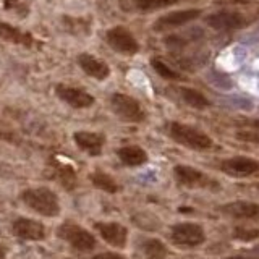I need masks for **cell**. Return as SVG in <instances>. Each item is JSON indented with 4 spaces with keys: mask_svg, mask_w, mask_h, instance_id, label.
Listing matches in <instances>:
<instances>
[{
    "mask_svg": "<svg viewBox=\"0 0 259 259\" xmlns=\"http://www.w3.org/2000/svg\"><path fill=\"white\" fill-rule=\"evenodd\" d=\"M89 180H91V183L97 190H102L110 194H115L118 191V183L115 182V178L109 174L102 172V170H96V172H93L89 175Z\"/></svg>",
    "mask_w": 259,
    "mask_h": 259,
    "instance_id": "23",
    "label": "cell"
},
{
    "mask_svg": "<svg viewBox=\"0 0 259 259\" xmlns=\"http://www.w3.org/2000/svg\"><path fill=\"white\" fill-rule=\"evenodd\" d=\"M221 170L230 177L243 178V177H249V175L259 172V162L251 157L237 156V157H230V159L222 160Z\"/></svg>",
    "mask_w": 259,
    "mask_h": 259,
    "instance_id": "11",
    "label": "cell"
},
{
    "mask_svg": "<svg viewBox=\"0 0 259 259\" xmlns=\"http://www.w3.org/2000/svg\"><path fill=\"white\" fill-rule=\"evenodd\" d=\"M151 67L154 68V71H156L160 78H164V79H168V81H182L183 79L182 73H178L174 68H170L164 60L157 59V57L151 59Z\"/></svg>",
    "mask_w": 259,
    "mask_h": 259,
    "instance_id": "24",
    "label": "cell"
},
{
    "mask_svg": "<svg viewBox=\"0 0 259 259\" xmlns=\"http://www.w3.org/2000/svg\"><path fill=\"white\" fill-rule=\"evenodd\" d=\"M93 259H126L125 256H121L118 253H113V251H107V253H99L96 254Z\"/></svg>",
    "mask_w": 259,
    "mask_h": 259,
    "instance_id": "29",
    "label": "cell"
},
{
    "mask_svg": "<svg viewBox=\"0 0 259 259\" xmlns=\"http://www.w3.org/2000/svg\"><path fill=\"white\" fill-rule=\"evenodd\" d=\"M204 21L209 28L221 31V32L241 29L249 23V20L245 15L240 12H233V10H221L215 13H210L206 16Z\"/></svg>",
    "mask_w": 259,
    "mask_h": 259,
    "instance_id": "7",
    "label": "cell"
},
{
    "mask_svg": "<svg viewBox=\"0 0 259 259\" xmlns=\"http://www.w3.org/2000/svg\"><path fill=\"white\" fill-rule=\"evenodd\" d=\"M178 93H180V99L185 102V104H188L190 107L193 109H198V110H202V109H207L210 102L207 97L196 91V89H191V88H180L178 89Z\"/></svg>",
    "mask_w": 259,
    "mask_h": 259,
    "instance_id": "21",
    "label": "cell"
},
{
    "mask_svg": "<svg viewBox=\"0 0 259 259\" xmlns=\"http://www.w3.org/2000/svg\"><path fill=\"white\" fill-rule=\"evenodd\" d=\"M172 241L180 246H198L204 243L206 235L202 227L193 222H182L172 227Z\"/></svg>",
    "mask_w": 259,
    "mask_h": 259,
    "instance_id": "10",
    "label": "cell"
},
{
    "mask_svg": "<svg viewBox=\"0 0 259 259\" xmlns=\"http://www.w3.org/2000/svg\"><path fill=\"white\" fill-rule=\"evenodd\" d=\"M227 259H256V257H248V256H230Z\"/></svg>",
    "mask_w": 259,
    "mask_h": 259,
    "instance_id": "31",
    "label": "cell"
},
{
    "mask_svg": "<svg viewBox=\"0 0 259 259\" xmlns=\"http://www.w3.org/2000/svg\"><path fill=\"white\" fill-rule=\"evenodd\" d=\"M141 251L146 259H167L168 249L157 238H146L141 243Z\"/></svg>",
    "mask_w": 259,
    "mask_h": 259,
    "instance_id": "22",
    "label": "cell"
},
{
    "mask_svg": "<svg viewBox=\"0 0 259 259\" xmlns=\"http://www.w3.org/2000/svg\"><path fill=\"white\" fill-rule=\"evenodd\" d=\"M248 125H249V126H253V128H256V130H259V120H249V121H248Z\"/></svg>",
    "mask_w": 259,
    "mask_h": 259,
    "instance_id": "30",
    "label": "cell"
},
{
    "mask_svg": "<svg viewBox=\"0 0 259 259\" xmlns=\"http://www.w3.org/2000/svg\"><path fill=\"white\" fill-rule=\"evenodd\" d=\"M168 136L178 144L193 151H207L212 148V138L201 130L191 125L182 123V121H172L168 123Z\"/></svg>",
    "mask_w": 259,
    "mask_h": 259,
    "instance_id": "2",
    "label": "cell"
},
{
    "mask_svg": "<svg viewBox=\"0 0 259 259\" xmlns=\"http://www.w3.org/2000/svg\"><path fill=\"white\" fill-rule=\"evenodd\" d=\"M233 237L241 241H251L259 238V230L256 229H245V227H237L233 232Z\"/></svg>",
    "mask_w": 259,
    "mask_h": 259,
    "instance_id": "26",
    "label": "cell"
},
{
    "mask_svg": "<svg viewBox=\"0 0 259 259\" xmlns=\"http://www.w3.org/2000/svg\"><path fill=\"white\" fill-rule=\"evenodd\" d=\"M174 177L178 185L186 186V188H210V186H217L212 178L202 174L201 170L183 164L174 167Z\"/></svg>",
    "mask_w": 259,
    "mask_h": 259,
    "instance_id": "9",
    "label": "cell"
},
{
    "mask_svg": "<svg viewBox=\"0 0 259 259\" xmlns=\"http://www.w3.org/2000/svg\"><path fill=\"white\" fill-rule=\"evenodd\" d=\"M57 237L62 238L63 241H67L73 249L83 251V253L96 248L94 235L91 232H88L86 229H83V227L71 224V222L62 224L59 229H57Z\"/></svg>",
    "mask_w": 259,
    "mask_h": 259,
    "instance_id": "4",
    "label": "cell"
},
{
    "mask_svg": "<svg viewBox=\"0 0 259 259\" xmlns=\"http://www.w3.org/2000/svg\"><path fill=\"white\" fill-rule=\"evenodd\" d=\"M4 7H5V10L16 12L18 15H23V16L28 13V7L21 4L20 0H4Z\"/></svg>",
    "mask_w": 259,
    "mask_h": 259,
    "instance_id": "27",
    "label": "cell"
},
{
    "mask_svg": "<svg viewBox=\"0 0 259 259\" xmlns=\"http://www.w3.org/2000/svg\"><path fill=\"white\" fill-rule=\"evenodd\" d=\"M237 138H238L240 141L259 144V133L257 132H238L237 133Z\"/></svg>",
    "mask_w": 259,
    "mask_h": 259,
    "instance_id": "28",
    "label": "cell"
},
{
    "mask_svg": "<svg viewBox=\"0 0 259 259\" xmlns=\"http://www.w3.org/2000/svg\"><path fill=\"white\" fill-rule=\"evenodd\" d=\"M105 42L113 52L121 55H135L140 52V42L125 26H113L105 31Z\"/></svg>",
    "mask_w": 259,
    "mask_h": 259,
    "instance_id": "5",
    "label": "cell"
},
{
    "mask_svg": "<svg viewBox=\"0 0 259 259\" xmlns=\"http://www.w3.org/2000/svg\"><path fill=\"white\" fill-rule=\"evenodd\" d=\"M73 141H75L79 151L89 154L91 157H97L102 154L104 144H105V136L102 133L84 132V130H81V132L73 133Z\"/></svg>",
    "mask_w": 259,
    "mask_h": 259,
    "instance_id": "16",
    "label": "cell"
},
{
    "mask_svg": "<svg viewBox=\"0 0 259 259\" xmlns=\"http://www.w3.org/2000/svg\"><path fill=\"white\" fill-rule=\"evenodd\" d=\"M20 198L24 202V206L42 217H57L62 210L57 193L47 186L26 188L20 194Z\"/></svg>",
    "mask_w": 259,
    "mask_h": 259,
    "instance_id": "1",
    "label": "cell"
},
{
    "mask_svg": "<svg viewBox=\"0 0 259 259\" xmlns=\"http://www.w3.org/2000/svg\"><path fill=\"white\" fill-rule=\"evenodd\" d=\"M180 0H118V7L125 13H154L162 8L174 7Z\"/></svg>",
    "mask_w": 259,
    "mask_h": 259,
    "instance_id": "13",
    "label": "cell"
},
{
    "mask_svg": "<svg viewBox=\"0 0 259 259\" xmlns=\"http://www.w3.org/2000/svg\"><path fill=\"white\" fill-rule=\"evenodd\" d=\"M15 237L28 241H40L46 238V227L29 217H18L12 224Z\"/></svg>",
    "mask_w": 259,
    "mask_h": 259,
    "instance_id": "12",
    "label": "cell"
},
{
    "mask_svg": "<svg viewBox=\"0 0 259 259\" xmlns=\"http://www.w3.org/2000/svg\"><path fill=\"white\" fill-rule=\"evenodd\" d=\"M76 60H78V67L83 70V73L88 75L89 78H94L97 81H104L110 76V67L102 59H99V57L83 52L78 55Z\"/></svg>",
    "mask_w": 259,
    "mask_h": 259,
    "instance_id": "15",
    "label": "cell"
},
{
    "mask_svg": "<svg viewBox=\"0 0 259 259\" xmlns=\"http://www.w3.org/2000/svg\"><path fill=\"white\" fill-rule=\"evenodd\" d=\"M0 259H5V249L0 246Z\"/></svg>",
    "mask_w": 259,
    "mask_h": 259,
    "instance_id": "32",
    "label": "cell"
},
{
    "mask_svg": "<svg viewBox=\"0 0 259 259\" xmlns=\"http://www.w3.org/2000/svg\"><path fill=\"white\" fill-rule=\"evenodd\" d=\"M57 174H59V178L65 188L71 190L76 185V172L70 165H57Z\"/></svg>",
    "mask_w": 259,
    "mask_h": 259,
    "instance_id": "25",
    "label": "cell"
},
{
    "mask_svg": "<svg viewBox=\"0 0 259 259\" xmlns=\"http://www.w3.org/2000/svg\"><path fill=\"white\" fill-rule=\"evenodd\" d=\"M202 12L199 8H186V10H177V12H170L159 16V18L154 21L152 29L156 32H165L175 28H182L185 24H188L191 21H196Z\"/></svg>",
    "mask_w": 259,
    "mask_h": 259,
    "instance_id": "6",
    "label": "cell"
},
{
    "mask_svg": "<svg viewBox=\"0 0 259 259\" xmlns=\"http://www.w3.org/2000/svg\"><path fill=\"white\" fill-rule=\"evenodd\" d=\"M0 39L5 40V42L23 47H34L36 44V39L32 37L31 32L21 31L20 28H16L7 21H0Z\"/></svg>",
    "mask_w": 259,
    "mask_h": 259,
    "instance_id": "17",
    "label": "cell"
},
{
    "mask_svg": "<svg viewBox=\"0 0 259 259\" xmlns=\"http://www.w3.org/2000/svg\"><path fill=\"white\" fill-rule=\"evenodd\" d=\"M117 156L120 159V162L126 167H141L148 162V152H146L141 146L136 144H130V146H123L117 151Z\"/></svg>",
    "mask_w": 259,
    "mask_h": 259,
    "instance_id": "19",
    "label": "cell"
},
{
    "mask_svg": "<svg viewBox=\"0 0 259 259\" xmlns=\"http://www.w3.org/2000/svg\"><path fill=\"white\" fill-rule=\"evenodd\" d=\"M55 96L59 97L62 102L73 109H89L93 107L96 99L93 94H89L84 89H81L78 86H71V84H65L59 83L55 86Z\"/></svg>",
    "mask_w": 259,
    "mask_h": 259,
    "instance_id": "8",
    "label": "cell"
},
{
    "mask_svg": "<svg viewBox=\"0 0 259 259\" xmlns=\"http://www.w3.org/2000/svg\"><path fill=\"white\" fill-rule=\"evenodd\" d=\"M62 26L71 36H89L91 32V21L84 18L62 16Z\"/></svg>",
    "mask_w": 259,
    "mask_h": 259,
    "instance_id": "20",
    "label": "cell"
},
{
    "mask_svg": "<svg viewBox=\"0 0 259 259\" xmlns=\"http://www.w3.org/2000/svg\"><path fill=\"white\" fill-rule=\"evenodd\" d=\"M94 229L99 232L101 238L110 246L125 248L128 241V229L118 222H97Z\"/></svg>",
    "mask_w": 259,
    "mask_h": 259,
    "instance_id": "14",
    "label": "cell"
},
{
    "mask_svg": "<svg viewBox=\"0 0 259 259\" xmlns=\"http://www.w3.org/2000/svg\"><path fill=\"white\" fill-rule=\"evenodd\" d=\"M109 105L113 115L125 123H143L146 120L144 107L140 104V101L130 94L113 93L109 97Z\"/></svg>",
    "mask_w": 259,
    "mask_h": 259,
    "instance_id": "3",
    "label": "cell"
},
{
    "mask_svg": "<svg viewBox=\"0 0 259 259\" xmlns=\"http://www.w3.org/2000/svg\"><path fill=\"white\" fill-rule=\"evenodd\" d=\"M224 214L237 219H256L259 217V204L251 201H233L221 207Z\"/></svg>",
    "mask_w": 259,
    "mask_h": 259,
    "instance_id": "18",
    "label": "cell"
}]
</instances>
